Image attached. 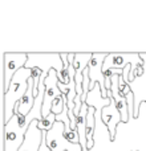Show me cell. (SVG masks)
<instances>
[{
  "instance_id": "obj_1",
  "label": "cell",
  "mask_w": 146,
  "mask_h": 151,
  "mask_svg": "<svg viewBox=\"0 0 146 151\" xmlns=\"http://www.w3.org/2000/svg\"><path fill=\"white\" fill-rule=\"evenodd\" d=\"M32 77V69L23 68L13 76L9 89L4 93V125H7L15 115V107L20 102L28 89V81Z\"/></svg>"
},
{
  "instance_id": "obj_2",
  "label": "cell",
  "mask_w": 146,
  "mask_h": 151,
  "mask_svg": "<svg viewBox=\"0 0 146 151\" xmlns=\"http://www.w3.org/2000/svg\"><path fill=\"white\" fill-rule=\"evenodd\" d=\"M45 141L51 151H82L81 145H73L65 138V125L56 121L51 131L45 134Z\"/></svg>"
},
{
  "instance_id": "obj_3",
  "label": "cell",
  "mask_w": 146,
  "mask_h": 151,
  "mask_svg": "<svg viewBox=\"0 0 146 151\" xmlns=\"http://www.w3.org/2000/svg\"><path fill=\"white\" fill-rule=\"evenodd\" d=\"M3 61H4V74H3L4 93H7L13 76L20 69L25 68L28 63V53H4Z\"/></svg>"
},
{
  "instance_id": "obj_4",
  "label": "cell",
  "mask_w": 146,
  "mask_h": 151,
  "mask_svg": "<svg viewBox=\"0 0 146 151\" xmlns=\"http://www.w3.org/2000/svg\"><path fill=\"white\" fill-rule=\"evenodd\" d=\"M106 53L101 55V53H93V57H92L90 63H89V77H90V90L96 86V83H98L100 88H101V94L102 98L106 99L109 97L106 96V82H105V74L102 72V66L106 60Z\"/></svg>"
},
{
  "instance_id": "obj_5",
  "label": "cell",
  "mask_w": 146,
  "mask_h": 151,
  "mask_svg": "<svg viewBox=\"0 0 146 151\" xmlns=\"http://www.w3.org/2000/svg\"><path fill=\"white\" fill-rule=\"evenodd\" d=\"M59 77H57V72L55 69L48 73L47 78H45V94H44V104H43V118L48 117L52 113V104L56 98L63 96L60 88H59Z\"/></svg>"
},
{
  "instance_id": "obj_6",
  "label": "cell",
  "mask_w": 146,
  "mask_h": 151,
  "mask_svg": "<svg viewBox=\"0 0 146 151\" xmlns=\"http://www.w3.org/2000/svg\"><path fill=\"white\" fill-rule=\"evenodd\" d=\"M128 64H132L130 73H134L138 66H144V61L141 58V55H108L106 60L102 66V72H108L110 69H121L124 70Z\"/></svg>"
},
{
  "instance_id": "obj_7",
  "label": "cell",
  "mask_w": 146,
  "mask_h": 151,
  "mask_svg": "<svg viewBox=\"0 0 146 151\" xmlns=\"http://www.w3.org/2000/svg\"><path fill=\"white\" fill-rule=\"evenodd\" d=\"M25 134L21 131L19 126L17 115H13V118L4 125V151H19L24 142Z\"/></svg>"
},
{
  "instance_id": "obj_8",
  "label": "cell",
  "mask_w": 146,
  "mask_h": 151,
  "mask_svg": "<svg viewBox=\"0 0 146 151\" xmlns=\"http://www.w3.org/2000/svg\"><path fill=\"white\" fill-rule=\"evenodd\" d=\"M44 137L45 131L39 129V121H33L24 135V142L19 151H40Z\"/></svg>"
},
{
  "instance_id": "obj_9",
  "label": "cell",
  "mask_w": 146,
  "mask_h": 151,
  "mask_svg": "<svg viewBox=\"0 0 146 151\" xmlns=\"http://www.w3.org/2000/svg\"><path fill=\"white\" fill-rule=\"evenodd\" d=\"M101 119L105 125L109 129V138L110 141H116V130H117V125L118 123H122L121 119V114L117 110L116 106V102L112 97V102H110L109 106H105L101 109Z\"/></svg>"
},
{
  "instance_id": "obj_10",
  "label": "cell",
  "mask_w": 146,
  "mask_h": 151,
  "mask_svg": "<svg viewBox=\"0 0 146 151\" xmlns=\"http://www.w3.org/2000/svg\"><path fill=\"white\" fill-rule=\"evenodd\" d=\"M33 86H35V82L31 77L28 81V89H27L25 94L23 96V98L20 99V102L16 105L15 113L24 115V117H27V115L31 113V110L33 109V106H35V101H36V97H35V94H33V89H35Z\"/></svg>"
},
{
  "instance_id": "obj_11",
  "label": "cell",
  "mask_w": 146,
  "mask_h": 151,
  "mask_svg": "<svg viewBox=\"0 0 146 151\" xmlns=\"http://www.w3.org/2000/svg\"><path fill=\"white\" fill-rule=\"evenodd\" d=\"M94 127H96V109L89 106L88 115H86V141L88 149L94 146Z\"/></svg>"
},
{
  "instance_id": "obj_12",
  "label": "cell",
  "mask_w": 146,
  "mask_h": 151,
  "mask_svg": "<svg viewBox=\"0 0 146 151\" xmlns=\"http://www.w3.org/2000/svg\"><path fill=\"white\" fill-rule=\"evenodd\" d=\"M55 123H56V115L53 114V113H51L48 117L43 118V121H40V122H39V129L41 131L48 133V131H51L53 129Z\"/></svg>"
},
{
  "instance_id": "obj_13",
  "label": "cell",
  "mask_w": 146,
  "mask_h": 151,
  "mask_svg": "<svg viewBox=\"0 0 146 151\" xmlns=\"http://www.w3.org/2000/svg\"><path fill=\"white\" fill-rule=\"evenodd\" d=\"M63 96L59 97V98H56L55 101H53V104H52V113L55 115H60L61 113L64 111V107H65L66 102H65V99L63 98Z\"/></svg>"
},
{
  "instance_id": "obj_14",
  "label": "cell",
  "mask_w": 146,
  "mask_h": 151,
  "mask_svg": "<svg viewBox=\"0 0 146 151\" xmlns=\"http://www.w3.org/2000/svg\"><path fill=\"white\" fill-rule=\"evenodd\" d=\"M65 138L68 139V142H71L73 145L80 143V137H78V133L76 130H71L69 133H65Z\"/></svg>"
},
{
  "instance_id": "obj_15",
  "label": "cell",
  "mask_w": 146,
  "mask_h": 151,
  "mask_svg": "<svg viewBox=\"0 0 146 151\" xmlns=\"http://www.w3.org/2000/svg\"><path fill=\"white\" fill-rule=\"evenodd\" d=\"M47 134V133H45ZM40 151H51V149L48 147V145H47V141H45V137H44V139H43V143H41V147H40Z\"/></svg>"
},
{
  "instance_id": "obj_16",
  "label": "cell",
  "mask_w": 146,
  "mask_h": 151,
  "mask_svg": "<svg viewBox=\"0 0 146 151\" xmlns=\"http://www.w3.org/2000/svg\"><path fill=\"white\" fill-rule=\"evenodd\" d=\"M130 151H139V150H130Z\"/></svg>"
}]
</instances>
